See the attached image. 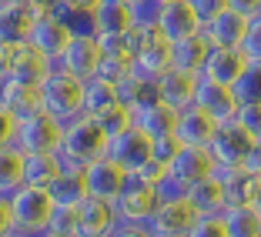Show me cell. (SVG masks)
I'll return each instance as SVG.
<instances>
[{
    "label": "cell",
    "instance_id": "cell-1",
    "mask_svg": "<svg viewBox=\"0 0 261 237\" xmlns=\"http://www.w3.org/2000/svg\"><path fill=\"white\" fill-rule=\"evenodd\" d=\"M84 91L87 80L74 77L70 70L50 67V74L40 84V107H44V114L57 117L61 124H70L77 117H84Z\"/></svg>",
    "mask_w": 261,
    "mask_h": 237
},
{
    "label": "cell",
    "instance_id": "cell-2",
    "mask_svg": "<svg viewBox=\"0 0 261 237\" xmlns=\"http://www.w3.org/2000/svg\"><path fill=\"white\" fill-rule=\"evenodd\" d=\"M111 134L91 117H77V121L64 124V140H61V157L67 167H87V164L108 157Z\"/></svg>",
    "mask_w": 261,
    "mask_h": 237
},
{
    "label": "cell",
    "instance_id": "cell-3",
    "mask_svg": "<svg viewBox=\"0 0 261 237\" xmlns=\"http://www.w3.org/2000/svg\"><path fill=\"white\" fill-rule=\"evenodd\" d=\"M7 197H10V211H14V227L20 234H44L57 211L50 191L47 187H34V184H20Z\"/></svg>",
    "mask_w": 261,
    "mask_h": 237
},
{
    "label": "cell",
    "instance_id": "cell-4",
    "mask_svg": "<svg viewBox=\"0 0 261 237\" xmlns=\"http://www.w3.org/2000/svg\"><path fill=\"white\" fill-rule=\"evenodd\" d=\"M130 40H134L130 74L158 84V77L171 70V44L158 31H130Z\"/></svg>",
    "mask_w": 261,
    "mask_h": 237
},
{
    "label": "cell",
    "instance_id": "cell-5",
    "mask_svg": "<svg viewBox=\"0 0 261 237\" xmlns=\"http://www.w3.org/2000/svg\"><path fill=\"white\" fill-rule=\"evenodd\" d=\"M161 200L164 197H161V191H158V184L130 174L127 184H124V191H121V197L114 200V207H117V217H121V221L147 224L154 217V211L161 207Z\"/></svg>",
    "mask_w": 261,
    "mask_h": 237
},
{
    "label": "cell",
    "instance_id": "cell-6",
    "mask_svg": "<svg viewBox=\"0 0 261 237\" xmlns=\"http://www.w3.org/2000/svg\"><path fill=\"white\" fill-rule=\"evenodd\" d=\"M64 140V124L50 114H34L27 121H17V134L14 144L20 147L23 154H57Z\"/></svg>",
    "mask_w": 261,
    "mask_h": 237
},
{
    "label": "cell",
    "instance_id": "cell-7",
    "mask_svg": "<svg viewBox=\"0 0 261 237\" xmlns=\"http://www.w3.org/2000/svg\"><path fill=\"white\" fill-rule=\"evenodd\" d=\"M108 157H111V161H117L127 174H134V170H141L147 161H154V140L147 137L144 130H138L134 124H130V127L111 134Z\"/></svg>",
    "mask_w": 261,
    "mask_h": 237
},
{
    "label": "cell",
    "instance_id": "cell-8",
    "mask_svg": "<svg viewBox=\"0 0 261 237\" xmlns=\"http://www.w3.org/2000/svg\"><path fill=\"white\" fill-rule=\"evenodd\" d=\"M251 147H254L251 134H248L238 121H228V124H218L207 151H211V157H215L218 167H241Z\"/></svg>",
    "mask_w": 261,
    "mask_h": 237
},
{
    "label": "cell",
    "instance_id": "cell-9",
    "mask_svg": "<svg viewBox=\"0 0 261 237\" xmlns=\"http://www.w3.org/2000/svg\"><path fill=\"white\" fill-rule=\"evenodd\" d=\"M198 211L191 207V200L181 194V197H171V200H161V207L154 211V217L147 221L154 237H188L191 227L198 224Z\"/></svg>",
    "mask_w": 261,
    "mask_h": 237
},
{
    "label": "cell",
    "instance_id": "cell-10",
    "mask_svg": "<svg viewBox=\"0 0 261 237\" xmlns=\"http://www.w3.org/2000/svg\"><path fill=\"white\" fill-rule=\"evenodd\" d=\"M100 61H104V50H100V37H70L67 50L61 57L50 61V67H61V70H70L74 77L81 80H91L97 74Z\"/></svg>",
    "mask_w": 261,
    "mask_h": 237
},
{
    "label": "cell",
    "instance_id": "cell-11",
    "mask_svg": "<svg viewBox=\"0 0 261 237\" xmlns=\"http://www.w3.org/2000/svg\"><path fill=\"white\" fill-rule=\"evenodd\" d=\"M70 37L74 34L67 31V23L57 20L54 14H40V10H34V23H31V34H27V44L37 47L44 57H61L64 50H67Z\"/></svg>",
    "mask_w": 261,
    "mask_h": 237
},
{
    "label": "cell",
    "instance_id": "cell-12",
    "mask_svg": "<svg viewBox=\"0 0 261 237\" xmlns=\"http://www.w3.org/2000/svg\"><path fill=\"white\" fill-rule=\"evenodd\" d=\"M215 170H218V164H215V157H211V151H207V147H181V151H177V157L168 164L171 181H177L185 191L191 187V184L211 177Z\"/></svg>",
    "mask_w": 261,
    "mask_h": 237
},
{
    "label": "cell",
    "instance_id": "cell-13",
    "mask_svg": "<svg viewBox=\"0 0 261 237\" xmlns=\"http://www.w3.org/2000/svg\"><path fill=\"white\" fill-rule=\"evenodd\" d=\"M194 107L204 110L207 117H215L218 124H228L234 121V114H238V97H234V91L224 84H215V80H207V77H198V94H194Z\"/></svg>",
    "mask_w": 261,
    "mask_h": 237
},
{
    "label": "cell",
    "instance_id": "cell-14",
    "mask_svg": "<svg viewBox=\"0 0 261 237\" xmlns=\"http://www.w3.org/2000/svg\"><path fill=\"white\" fill-rule=\"evenodd\" d=\"M84 177H87V191H91V197L117 200L130 174H127V170H124L117 161H111V157H100V161H94V164H87V167H84Z\"/></svg>",
    "mask_w": 261,
    "mask_h": 237
},
{
    "label": "cell",
    "instance_id": "cell-15",
    "mask_svg": "<svg viewBox=\"0 0 261 237\" xmlns=\"http://www.w3.org/2000/svg\"><path fill=\"white\" fill-rule=\"evenodd\" d=\"M47 74H50V57H44L37 47H31V44H17L14 57H10V70H7L4 80H17V84L40 87Z\"/></svg>",
    "mask_w": 261,
    "mask_h": 237
},
{
    "label": "cell",
    "instance_id": "cell-16",
    "mask_svg": "<svg viewBox=\"0 0 261 237\" xmlns=\"http://www.w3.org/2000/svg\"><path fill=\"white\" fill-rule=\"evenodd\" d=\"M177 114H181V110H174L171 104H164V100L158 97V100H151V104H144V107L130 110V121H134L138 130H144L151 140H161V137H174Z\"/></svg>",
    "mask_w": 261,
    "mask_h": 237
},
{
    "label": "cell",
    "instance_id": "cell-17",
    "mask_svg": "<svg viewBox=\"0 0 261 237\" xmlns=\"http://www.w3.org/2000/svg\"><path fill=\"white\" fill-rule=\"evenodd\" d=\"M248 64H251V61L241 54V47H211L201 77L215 80V84H224V87H234V80L245 74Z\"/></svg>",
    "mask_w": 261,
    "mask_h": 237
},
{
    "label": "cell",
    "instance_id": "cell-18",
    "mask_svg": "<svg viewBox=\"0 0 261 237\" xmlns=\"http://www.w3.org/2000/svg\"><path fill=\"white\" fill-rule=\"evenodd\" d=\"M201 31V20L198 14L191 10V4L188 0H168L161 10V20H158V34H161L168 44H174V40H185L191 37V34Z\"/></svg>",
    "mask_w": 261,
    "mask_h": 237
},
{
    "label": "cell",
    "instance_id": "cell-19",
    "mask_svg": "<svg viewBox=\"0 0 261 237\" xmlns=\"http://www.w3.org/2000/svg\"><path fill=\"white\" fill-rule=\"evenodd\" d=\"M81 217V237H111V230L121 224L114 200H100V197H87L77 207Z\"/></svg>",
    "mask_w": 261,
    "mask_h": 237
},
{
    "label": "cell",
    "instance_id": "cell-20",
    "mask_svg": "<svg viewBox=\"0 0 261 237\" xmlns=\"http://www.w3.org/2000/svg\"><path fill=\"white\" fill-rule=\"evenodd\" d=\"M215 177L224 187V207L228 204H254L261 194V177L248 167H218Z\"/></svg>",
    "mask_w": 261,
    "mask_h": 237
},
{
    "label": "cell",
    "instance_id": "cell-21",
    "mask_svg": "<svg viewBox=\"0 0 261 237\" xmlns=\"http://www.w3.org/2000/svg\"><path fill=\"white\" fill-rule=\"evenodd\" d=\"M0 107L7 110L14 121H27V117L40 114V87L17 84V80H0Z\"/></svg>",
    "mask_w": 261,
    "mask_h": 237
},
{
    "label": "cell",
    "instance_id": "cell-22",
    "mask_svg": "<svg viewBox=\"0 0 261 237\" xmlns=\"http://www.w3.org/2000/svg\"><path fill=\"white\" fill-rule=\"evenodd\" d=\"M194 94H198V74H185V70L171 67L168 74L158 77V97L174 110L194 107Z\"/></svg>",
    "mask_w": 261,
    "mask_h": 237
},
{
    "label": "cell",
    "instance_id": "cell-23",
    "mask_svg": "<svg viewBox=\"0 0 261 237\" xmlns=\"http://www.w3.org/2000/svg\"><path fill=\"white\" fill-rule=\"evenodd\" d=\"M218 130V121L215 117H207L204 110L198 107H188L177 114V127H174V137L181 140L185 147H207L211 137H215Z\"/></svg>",
    "mask_w": 261,
    "mask_h": 237
},
{
    "label": "cell",
    "instance_id": "cell-24",
    "mask_svg": "<svg viewBox=\"0 0 261 237\" xmlns=\"http://www.w3.org/2000/svg\"><path fill=\"white\" fill-rule=\"evenodd\" d=\"M207 54H211V40L204 37V31H198V34H191V37L174 40V44H171V67L201 77Z\"/></svg>",
    "mask_w": 261,
    "mask_h": 237
},
{
    "label": "cell",
    "instance_id": "cell-25",
    "mask_svg": "<svg viewBox=\"0 0 261 237\" xmlns=\"http://www.w3.org/2000/svg\"><path fill=\"white\" fill-rule=\"evenodd\" d=\"M248 17L238 14V10H224V14H218L215 20L204 27V37L211 40V47H241V40H245L248 34Z\"/></svg>",
    "mask_w": 261,
    "mask_h": 237
},
{
    "label": "cell",
    "instance_id": "cell-26",
    "mask_svg": "<svg viewBox=\"0 0 261 237\" xmlns=\"http://www.w3.org/2000/svg\"><path fill=\"white\" fill-rule=\"evenodd\" d=\"M34 23V7L31 4H0V40L10 47L27 44V34H31Z\"/></svg>",
    "mask_w": 261,
    "mask_h": 237
},
{
    "label": "cell",
    "instance_id": "cell-27",
    "mask_svg": "<svg viewBox=\"0 0 261 237\" xmlns=\"http://www.w3.org/2000/svg\"><path fill=\"white\" fill-rule=\"evenodd\" d=\"M50 197H54L57 207H81L91 191H87V177H84V167H64L57 174V181L47 187Z\"/></svg>",
    "mask_w": 261,
    "mask_h": 237
},
{
    "label": "cell",
    "instance_id": "cell-28",
    "mask_svg": "<svg viewBox=\"0 0 261 237\" xmlns=\"http://www.w3.org/2000/svg\"><path fill=\"white\" fill-rule=\"evenodd\" d=\"M94 20H97V37L100 34H130L134 31L130 0H100L94 7Z\"/></svg>",
    "mask_w": 261,
    "mask_h": 237
},
{
    "label": "cell",
    "instance_id": "cell-29",
    "mask_svg": "<svg viewBox=\"0 0 261 237\" xmlns=\"http://www.w3.org/2000/svg\"><path fill=\"white\" fill-rule=\"evenodd\" d=\"M64 167L67 164H64L61 154H23V184L50 187Z\"/></svg>",
    "mask_w": 261,
    "mask_h": 237
},
{
    "label": "cell",
    "instance_id": "cell-30",
    "mask_svg": "<svg viewBox=\"0 0 261 237\" xmlns=\"http://www.w3.org/2000/svg\"><path fill=\"white\" fill-rule=\"evenodd\" d=\"M185 197L191 200V207L201 217L204 214H221L224 211V187H221V181H218L215 174L204 177V181H198V184H191V187L185 191Z\"/></svg>",
    "mask_w": 261,
    "mask_h": 237
},
{
    "label": "cell",
    "instance_id": "cell-31",
    "mask_svg": "<svg viewBox=\"0 0 261 237\" xmlns=\"http://www.w3.org/2000/svg\"><path fill=\"white\" fill-rule=\"evenodd\" d=\"M231 237H258L261 234V214L254 204H228L221 211Z\"/></svg>",
    "mask_w": 261,
    "mask_h": 237
},
{
    "label": "cell",
    "instance_id": "cell-32",
    "mask_svg": "<svg viewBox=\"0 0 261 237\" xmlns=\"http://www.w3.org/2000/svg\"><path fill=\"white\" fill-rule=\"evenodd\" d=\"M23 184V151L17 144L0 147V194H14Z\"/></svg>",
    "mask_w": 261,
    "mask_h": 237
},
{
    "label": "cell",
    "instance_id": "cell-33",
    "mask_svg": "<svg viewBox=\"0 0 261 237\" xmlns=\"http://www.w3.org/2000/svg\"><path fill=\"white\" fill-rule=\"evenodd\" d=\"M231 91H234L238 104H261V64H248Z\"/></svg>",
    "mask_w": 261,
    "mask_h": 237
},
{
    "label": "cell",
    "instance_id": "cell-34",
    "mask_svg": "<svg viewBox=\"0 0 261 237\" xmlns=\"http://www.w3.org/2000/svg\"><path fill=\"white\" fill-rule=\"evenodd\" d=\"M168 0H130V14H134V31H158L161 10Z\"/></svg>",
    "mask_w": 261,
    "mask_h": 237
},
{
    "label": "cell",
    "instance_id": "cell-35",
    "mask_svg": "<svg viewBox=\"0 0 261 237\" xmlns=\"http://www.w3.org/2000/svg\"><path fill=\"white\" fill-rule=\"evenodd\" d=\"M44 234H57V237H81V217H77V207H57Z\"/></svg>",
    "mask_w": 261,
    "mask_h": 237
},
{
    "label": "cell",
    "instance_id": "cell-36",
    "mask_svg": "<svg viewBox=\"0 0 261 237\" xmlns=\"http://www.w3.org/2000/svg\"><path fill=\"white\" fill-rule=\"evenodd\" d=\"M67 31L74 34V37H97V20H94V10L77 7V4H74V10H70V17H67Z\"/></svg>",
    "mask_w": 261,
    "mask_h": 237
},
{
    "label": "cell",
    "instance_id": "cell-37",
    "mask_svg": "<svg viewBox=\"0 0 261 237\" xmlns=\"http://www.w3.org/2000/svg\"><path fill=\"white\" fill-rule=\"evenodd\" d=\"M188 237H231V230L221 214H204V217H198V224L191 227Z\"/></svg>",
    "mask_w": 261,
    "mask_h": 237
},
{
    "label": "cell",
    "instance_id": "cell-38",
    "mask_svg": "<svg viewBox=\"0 0 261 237\" xmlns=\"http://www.w3.org/2000/svg\"><path fill=\"white\" fill-rule=\"evenodd\" d=\"M241 54L251 64H261V14L251 17V23H248V34L241 40Z\"/></svg>",
    "mask_w": 261,
    "mask_h": 237
},
{
    "label": "cell",
    "instance_id": "cell-39",
    "mask_svg": "<svg viewBox=\"0 0 261 237\" xmlns=\"http://www.w3.org/2000/svg\"><path fill=\"white\" fill-rule=\"evenodd\" d=\"M124 74H130V64H127V61H117V57H104V61H100V67H97V74H94V80H104V84L114 87Z\"/></svg>",
    "mask_w": 261,
    "mask_h": 237
},
{
    "label": "cell",
    "instance_id": "cell-40",
    "mask_svg": "<svg viewBox=\"0 0 261 237\" xmlns=\"http://www.w3.org/2000/svg\"><path fill=\"white\" fill-rule=\"evenodd\" d=\"M188 4H191V10L198 14L201 31H204V27L215 20L218 14H224V10H228V0H188Z\"/></svg>",
    "mask_w": 261,
    "mask_h": 237
},
{
    "label": "cell",
    "instance_id": "cell-41",
    "mask_svg": "<svg viewBox=\"0 0 261 237\" xmlns=\"http://www.w3.org/2000/svg\"><path fill=\"white\" fill-rule=\"evenodd\" d=\"M234 121H238L254 140L261 137V104H241L238 114H234Z\"/></svg>",
    "mask_w": 261,
    "mask_h": 237
},
{
    "label": "cell",
    "instance_id": "cell-42",
    "mask_svg": "<svg viewBox=\"0 0 261 237\" xmlns=\"http://www.w3.org/2000/svg\"><path fill=\"white\" fill-rule=\"evenodd\" d=\"M181 147H185V144H181L177 137H161V140H154V161L161 164V167H168V164L177 157V151H181Z\"/></svg>",
    "mask_w": 261,
    "mask_h": 237
},
{
    "label": "cell",
    "instance_id": "cell-43",
    "mask_svg": "<svg viewBox=\"0 0 261 237\" xmlns=\"http://www.w3.org/2000/svg\"><path fill=\"white\" fill-rule=\"evenodd\" d=\"M14 211H10V197L0 194V237H10L14 234Z\"/></svg>",
    "mask_w": 261,
    "mask_h": 237
},
{
    "label": "cell",
    "instance_id": "cell-44",
    "mask_svg": "<svg viewBox=\"0 0 261 237\" xmlns=\"http://www.w3.org/2000/svg\"><path fill=\"white\" fill-rule=\"evenodd\" d=\"M111 237H154V234H151L147 224H127V221H121L114 230H111Z\"/></svg>",
    "mask_w": 261,
    "mask_h": 237
},
{
    "label": "cell",
    "instance_id": "cell-45",
    "mask_svg": "<svg viewBox=\"0 0 261 237\" xmlns=\"http://www.w3.org/2000/svg\"><path fill=\"white\" fill-rule=\"evenodd\" d=\"M14 134H17V121L7 114V110L0 107V147L14 144Z\"/></svg>",
    "mask_w": 261,
    "mask_h": 237
},
{
    "label": "cell",
    "instance_id": "cell-46",
    "mask_svg": "<svg viewBox=\"0 0 261 237\" xmlns=\"http://www.w3.org/2000/svg\"><path fill=\"white\" fill-rule=\"evenodd\" d=\"M228 7L238 10V14H245L248 20H251V17L261 14V0H228Z\"/></svg>",
    "mask_w": 261,
    "mask_h": 237
},
{
    "label": "cell",
    "instance_id": "cell-47",
    "mask_svg": "<svg viewBox=\"0 0 261 237\" xmlns=\"http://www.w3.org/2000/svg\"><path fill=\"white\" fill-rule=\"evenodd\" d=\"M241 167H248L251 174L261 177V140H254V147L248 151V157H245V164H241Z\"/></svg>",
    "mask_w": 261,
    "mask_h": 237
},
{
    "label": "cell",
    "instance_id": "cell-48",
    "mask_svg": "<svg viewBox=\"0 0 261 237\" xmlns=\"http://www.w3.org/2000/svg\"><path fill=\"white\" fill-rule=\"evenodd\" d=\"M10 57H14V47L0 40V80H4V77H7V70H10Z\"/></svg>",
    "mask_w": 261,
    "mask_h": 237
},
{
    "label": "cell",
    "instance_id": "cell-49",
    "mask_svg": "<svg viewBox=\"0 0 261 237\" xmlns=\"http://www.w3.org/2000/svg\"><path fill=\"white\" fill-rule=\"evenodd\" d=\"M57 4H64V0H31V7H34V10H40V14H50Z\"/></svg>",
    "mask_w": 261,
    "mask_h": 237
},
{
    "label": "cell",
    "instance_id": "cell-50",
    "mask_svg": "<svg viewBox=\"0 0 261 237\" xmlns=\"http://www.w3.org/2000/svg\"><path fill=\"white\" fill-rule=\"evenodd\" d=\"M70 4H77V7H87V10H94L100 4V0H70Z\"/></svg>",
    "mask_w": 261,
    "mask_h": 237
},
{
    "label": "cell",
    "instance_id": "cell-51",
    "mask_svg": "<svg viewBox=\"0 0 261 237\" xmlns=\"http://www.w3.org/2000/svg\"><path fill=\"white\" fill-rule=\"evenodd\" d=\"M10 237H37V234H20V230H14V234H10Z\"/></svg>",
    "mask_w": 261,
    "mask_h": 237
},
{
    "label": "cell",
    "instance_id": "cell-52",
    "mask_svg": "<svg viewBox=\"0 0 261 237\" xmlns=\"http://www.w3.org/2000/svg\"><path fill=\"white\" fill-rule=\"evenodd\" d=\"M254 207H258V214H261V194H258V200H254Z\"/></svg>",
    "mask_w": 261,
    "mask_h": 237
},
{
    "label": "cell",
    "instance_id": "cell-53",
    "mask_svg": "<svg viewBox=\"0 0 261 237\" xmlns=\"http://www.w3.org/2000/svg\"><path fill=\"white\" fill-rule=\"evenodd\" d=\"M7 4H31V0H7Z\"/></svg>",
    "mask_w": 261,
    "mask_h": 237
},
{
    "label": "cell",
    "instance_id": "cell-54",
    "mask_svg": "<svg viewBox=\"0 0 261 237\" xmlns=\"http://www.w3.org/2000/svg\"><path fill=\"white\" fill-rule=\"evenodd\" d=\"M37 237H57V234H37Z\"/></svg>",
    "mask_w": 261,
    "mask_h": 237
},
{
    "label": "cell",
    "instance_id": "cell-55",
    "mask_svg": "<svg viewBox=\"0 0 261 237\" xmlns=\"http://www.w3.org/2000/svg\"><path fill=\"white\" fill-rule=\"evenodd\" d=\"M0 4H4V0H0Z\"/></svg>",
    "mask_w": 261,
    "mask_h": 237
},
{
    "label": "cell",
    "instance_id": "cell-56",
    "mask_svg": "<svg viewBox=\"0 0 261 237\" xmlns=\"http://www.w3.org/2000/svg\"><path fill=\"white\" fill-rule=\"evenodd\" d=\"M258 237H261V234H258Z\"/></svg>",
    "mask_w": 261,
    "mask_h": 237
}]
</instances>
